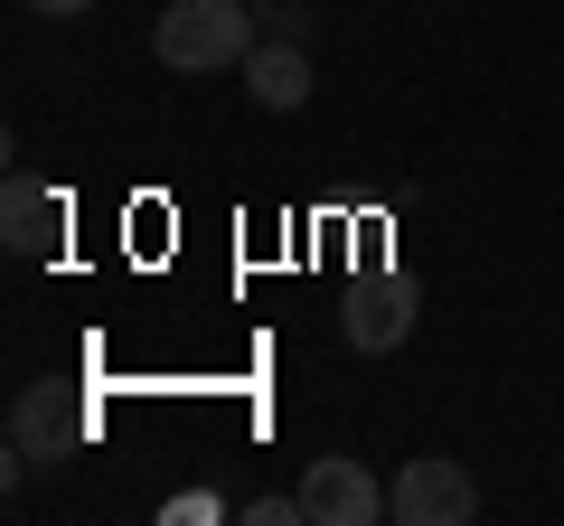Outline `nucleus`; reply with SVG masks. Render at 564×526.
<instances>
[{
    "mask_svg": "<svg viewBox=\"0 0 564 526\" xmlns=\"http://www.w3.org/2000/svg\"><path fill=\"white\" fill-rule=\"evenodd\" d=\"M263 39V10L254 0H170L151 47H161L170 76H217V66H245Z\"/></svg>",
    "mask_w": 564,
    "mask_h": 526,
    "instance_id": "f257e3e1",
    "label": "nucleus"
},
{
    "mask_svg": "<svg viewBox=\"0 0 564 526\" xmlns=\"http://www.w3.org/2000/svg\"><path fill=\"white\" fill-rule=\"evenodd\" d=\"M386 507H395V526H470L480 517V480L462 461H443V451H423V461H404L386 480Z\"/></svg>",
    "mask_w": 564,
    "mask_h": 526,
    "instance_id": "f03ea898",
    "label": "nucleus"
},
{
    "mask_svg": "<svg viewBox=\"0 0 564 526\" xmlns=\"http://www.w3.org/2000/svg\"><path fill=\"white\" fill-rule=\"evenodd\" d=\"M302 517L311 526H377V517H395V507H386V489H377V470H367V461L329 451V461L302 470Z\"/></svg>",
    "mask_w": 564,
    "mask_h": 526,
    "instance_id": "7ed1b4c3",
    "label": "nucleus"
},
{
    "mask_svg": "<svg viewBox=\"0 0 564 526\" xmlns=\"http://www.w3.org/2000/svg\"><path fill=\"white\" fill-rule=\"evenodd\" d=\"M339 329H348L358 358H395V348L414 339V283H404V273H367V283L348 292Z\"/></svg>",
    "mask_w": 564,
    "mask_h": 526,
    "instance_id": "20e7f679",
    "label": "nucleus"
},
{
    "mask_svg": "<svg viewBox=\"0 0 564 526\" xmlns=\"http://www.w3.org/2000/svg\"><path fill=\"white\" fill-rule=\"evenodd\" d=\"M66 442H85V414L66 405L57 385H29L20 405H10V480H20V470H47Z\"/></svg>",
    "mask_w": 564,
    "mask_h": 526,
    "instance_id": "39448f33",
    "label": "nucleus"
},
{
    "mask_svg": "<svg viewBox=\"0 0 564 526\" xmlns=\"http://www.w3.org/2000/svg\"><path fill=\"white\" fill-rule=\"evenodd\" d=\"M0 235H10V254H20V263L57 254V235H66V198H57L47 179H29V169H10V179H0Z\"/></svg>",
    "mask_w": 564,
    "mask_h": 526,
    "instance_id": "423d86ee",
    "label": "nucleus"
},
{
    "mask_svg": "<svg viewBox=\"0 0 564 526\" xmlns=\"http://www.w3.org/2000/svg\"><path fill=\"white\" fill-rule=\"evenodd\" d=\"M236 76H245V95H254L263 113H302V103H311V57H302V39H273V29H263L254 57H245Z\"/></svg>",
    "mask_w": 564,
    "mask_h": 526,
    "instance_id": "0eeeda50",
    "label": "nucleus"
},
{
    "mask_svg": "<svg viewBox=\"0 0 564 526\" xmlns=\"http://www.w3.org/2000/svg\"><path fill=\"white\" fill-rule=\"evenodd\" d=\"M273 39H311V0H254Z\"/></svg>",
    "mask_w": 564,
    "mask_h": 526,
    "instance_id": "6e6552de",
    "label": "nucleus"
},
{
    "mask_svg": "<svg viewBox=\"0 0 564 526\" xmlns=\"http://www.w3.org/2000/svg\"><path fill=\"white\" fill-rule=\"evenodd\" d=\"M245 517H254V526H311V517H302V489H292V498H254Z\"/></svg>",
    "mask_w": 564,
    "mask_h": 526,
    "instance_id": "1a4fd4ad",
    "label": "nucleus"
},
{
    "mask_svg": "<svg viewBox=\"0 0 564 526\" xmlns=\"http://www.w3.org/2000/svg\"><path fill=\"white\" fill-rule=\"evenodd\" d=\"M20 10H39V20H85L95 0H20Z\"/></svg>",
    "mask_w": 564,
    "mask_h": 526,
    "instance_id": "9d476101",
    "label": "nucleus"
}]
</instances>
